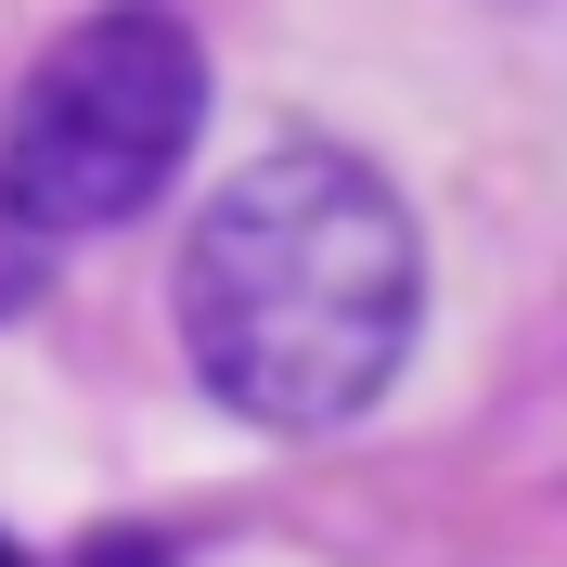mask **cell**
<instances>
[{"label":"cell","instance_id":"1","mask_svg":"<svg viewBox=\"0 0 567 567\" xmlns=\"http://www.w3.org/2000/svg\"><path fill=\"white\" fill-rule=\"evenodd\" d=\"M413 207L336 142H284L246 181H219V207L181 246V349L207 400L284 439L374 413L388 374L413 361Z\"/></svg>","mask_w":567,"mask_h":567},{"label":"cell","instance_id":"2","mask_svg":"<svg viewBox=\"0 0 567 567\" xmlns=\"http://www.w3.org/2000/svg\"><path fill=\"white\" fill-rule=\"evenodd\" d=\"M194 130H207V52H194V27H181L168 0H104L13 91L0 181L52 233H116V219H142L168 194Z\"/></svg>","mask_w":567,"mask_h":567},{"label":"cell","instance_id":"3","mask_svg":"<svg viewBox=\"0 0 567 567\" xmlns=\"http://www.w3.org/2000/svg\"><path fill=\"white\" fill-rule=\"evenodd\" d=\"M39 284H52V219H39L27 194H13V181H0V322L27 310Z\"/></svg>","mask_w":567,"mask_h":567},{"label":"cell","instance_id":"4","mask_svg":"<svg viewBox=\"0 0 567 567\" xmlns=\"http://www.w3.org/2000/svg\"><path fill=\"white\" fill-rule=\"evenodd\" d=\"M78 567H168V555H155V542H130V529H116V542H91V555H78Z\"/></svg>","mask_w":567,"mask_h":567},{"label":"cell","instance_id":"5","mask_svg":"<svg viewBox=\"0 0 567 567\" xmlns=\"http://www.w3.org/2000/svg\"><path fill=\"white\" fill-rule=\"evenodd\" d=\"M0 567H27V555H13V542H0Z\"/></svg>","mask_w":567,"mask_h":567}]
</instances>
